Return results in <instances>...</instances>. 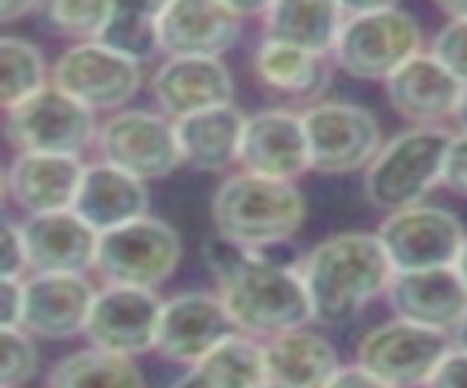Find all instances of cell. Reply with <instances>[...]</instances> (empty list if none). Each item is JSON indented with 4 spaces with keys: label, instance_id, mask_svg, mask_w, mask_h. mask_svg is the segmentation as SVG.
<instances>
[{
    "label": "cell",
    "instance_id": "cell-1",
    "mask_svg": "<svg viewBox=\"0 0 467 388\" xmlns=\"http://www.w3.org/2000/svg\"><path fill=\"white\" fill-rule=\"evenodd\" d=\"M301 278L321 324H345L377 295L389 292L394 269L377 234L348 231L306 254Z\"/></svg>",
    "mask_w": 467,
    "mask_h": 388
},
{
    "label": "cell",
    "instance_id": "cell-2",
    "mask_svg": "<svg viewBox=\"0 0 467 388\" xmlns=\"http://www.w3.org/2000/svg\"><path fill=\"white\" fill-rule=\"evenodd\" d=\"M266 251H257L219 283V298L234 327L269 342L292 330H304L306 322H313V304L301 271H292Z\"/></svg>",
    "mask_w": 467,
    "mask_h": 388
},
{
    "label": "cell",
    "instance_id": "cell-3",
    "mask_svg": "<svg viewBox=\"0 0 467 388\" xmlns=\"http://www.w3.org/2000/svg\"><path fill=\"white\" fill-rule=\"evenodd\" d=\"M211 217L216 234L245 249H275L304 225L306 205L292 181L237 172L213 196Z\"/></svg>",
    "mask_w": 467,
    "mask_h": 388
},
{
    "label": "cell",
    "instance_id": "cell-4",
    "mask_svg": "<svg viewBox=\"0 0 467 388\" xmlns=\"http://www.w3.org/2000/svg\"><path fill=\"white\" fill-rule=\"evenodd\" d=\"M336 65L357 79H389L420 53V26L394 4H348Z\"/></svg>",
    "mask_w": 467,
    "mask_h": 388
},
{
    "label": "cell",
    "instance_id": "cell-5",
    "mask_svg": "<svg viewBox=\"0 0 467 388\" xmlns=\"http://www.w3.org/2000/svg\"><path fill=\"white\" fill-rule=\"evenodd\" d=\"M450 143L441 126H415L391 138L365 169L368 202L391 213L415 208L441 181Z\"/></svg>",
    "mask_w": 467,
    "mask_h": 388
},
{
    "label": "cell",
    "instance_id": "cell-6",
    "mask_svg": "<svg viewBox=\"0 0 467 388\" xmlns=\"http://www.w3.org/2000/svg\"><path fill=\"white\" fill-rule=\"evenodd\" d=\"M182 260V240L164 220L143 217L114 231L99 234L97 275L106 286L155 290L164 283Z\"/></svg>",
    "mask_w": 467,
    "mask_h": 388
},
{
    "label": "cell",
    "instance_id": "cell-7",
    "mask_svg": "<svg viewBox=\"0 0 467 388\" xmlns=\"http://www.w3.org/2000/svg\"><path fill=\"white\" fill-rule=\"evenodd\" d=\"M97 120L94 111L79 99L47 85L36 97L6 111V138L15 149L38 155H73L94 140Z\"/></svg>",
    "mask_w": 467,
    "mask_h": 388
},
{
    "label": "cell",
    "instance_id": "cell-8",
    "mask_svg": "<svg viewBox=\"0 0 467 388\" xmlns=\"http://www.w3.org/2000/svg\"><path fill=\"white\" fill-rule=\"evenodd\" d=\"M450 351L452 342L441 330L394 319L389 324H379L359 342L357 365L391 388H415L430 383Z\"/></svg>",
    "mask_w": 467,
    "mask_h": 388
},
{
    "label": "cell",
    "instance_id": "cell-9",
    "mask_svg": "<svg viewBox=\"0 0 467 388\" xmlns=\"http://www.w3.org/2000/svg\"><path fill=\"white\" fill-rule=\"evenodd\" d=\"M310 167L325 176H342L368 167L383 149L374 114L354 103H321L304 114Z\"/></svg>",
    "mask_w": 467,
    "mask_h": 388
},
{
    "label": "cell",
    "instance_id": "cell-10",
    "mask_svg": "<svg viewBox=\"0 0 467 388\" xmlns=\"http://www.w3.org/2000/svg\"><path fill=\"white\" fill-rule=\"evenodd\" d=\"M464 237L467 234L462 222L450 210L427 205L389 213V220L377 231V240L389 254L394 275L456 266Z\"/></svg>",
    "mask_w": 467,
    "mask_h": 388
},
{
    "label": "cell",
    "instance_id": "cell-11",
    "mask_svg": "<svg viewBox=\"0 0 467 388\" xmlns=\"http://www.w3.org/2000/svg\"><path fill=\"white\" fill-rule=\"evenodd\" d=\"M102 161L140 181L164 179L184 164L175 123L152 111H120L99 128Z\"/></svg>",
    "mask_w": 467,
    "mask_h": 388
},
{
    "label": "cell",
    "instance_id": "cell-12",
    "mask_svg": "<svg viewBox=\"0 0 467 388\" xmlns=\"http://www.w3.org/2000/svg\"><path fill=\"white\" fill-rule=\"evenodd\" d=\"M53 85L91 111L120 108L140 88V65L99 41H82L58 56Z\"/></svg>",
    "mask_w": 467,
    "mask_h": 388
},
{
    "label": "cell",
    "instance_id": "cell-13",
    "mask_svg": "<svg viewBox=\"0 0 467 388\" xmlns=\"http://www.w3.org/2000/svg\"><path fill=\"white\" fill-rule=\"evenodd\" d=\"M161 312H164V304L155 298L152 290L106 286L94 298L85 336L94 344V351L131 359L158 344Z\"/></svg>",
    "mask_w": 467,
    "mask_h": 388
},
{
    "label": "cell",
    "instance_id": "cell-14",
    "mask_svg": "<svg viewBox=\"0 0 467 388\" xmlns=\"http://www.w3.org/2000/svg\"><path fill=\"white\" fill-rule=\"evenodd\" d=\"M243 33L237 4L172 0L158 9V41L170 59H219Z\"/></svg>",
    "mask_w": 467,
    "mask_h": 388
},
{
    "label": "cell",
    "instance_id": "cell-15",
    "mask_svg": "<svg viewBox=\"0 0 467 388\" xmlns=\"http://www.w3.org/2000/svg\"><path fill=\"white\" fill-rule=\"evenodd\" d=\"M231 333H237V327L223 298L213 292H182L164 304L155 351L170 362L196 365Z\"/></svg>",
    "mask_w": 467,
    "mask_h": 388
},
{
    "label": "cell",
    "instance_id": "cell-16",
    "mask_svg": "<svg viewBox=\"0 0 467 388\" xmlns=\"http://www.w3.org/2000/svg\"><path fill=\"white\" fill-rule=\"evenodd\" d=\"M237 161L243 164V172L277 181H296L301 172L313 169L304 114L284 108L252 114L243 128Z\"/></svg>",
    "mask_w": 467,
    "mask_h": 388
},
{
    "label": "cell",
    "instance_id": "cell-17",
    "mask_svg": "<svg viewBox=\"0 0 467 388\" xmlns=\"http://www.w3.org/2000/svg\"><path fill=\"white\" fill-rule=\"evenodd\" d=\"M386 295L398 319L441 333H452L467 319V286L456 266L400 271Z\"/></svg>",
    "mask_w": 467,
    "mask_h": 388
},
{
    "label": "cell",
    "instance_id": "cell-18",
    "mask_svg": "<svg viewBox=\"0 0 467 388\" xmlns=\"http://www.w3.org/2000/svg\"><path fill=\"white\" fill-rule=\"evenodd\" d=\"M24 228L29 269L36 275H82L94 269L99 234L77 210H56L29 217Z\"/></svg>",
    "mask_w": 467,
    "mask_h": 388
},
{
    "label": "cell",
    "instance_id": "cell-19",
    "mask_svg": "<svg viewBox=\"0 0 467 388\" xmlns=\"http://www.w3.org/2000/svg\"><path fill=\"white\" fill-rule=\"evenodd\" d=\"M94 298V286L82 275H36L33 281H26L21 330L44 339L85 333Z\"/></svg>",
    "mask_w": 467,
    "mask_h": 388
},
{
    "label": "cell",
    "instance_id": "cell-20",
    "mask_svg": "<svg viewBox=\"0 0 467 388\" xmlns=\"http://www.w3.org/2000/svg\"><path fill=\"white\" fill-rule=\"evenodd\" d=\"M152 94L179 123L193 114L231 106L234 79L219 59H167L152 77Z\"/></svg>",
    "mask_w": 467,
    "mask_h": 388
},
{
    "label": "cell",
    "instance_id": "cell-21",
    "mask_svg": "<svg viewBox=\"0 0 467 388\" xmlns=\"http://www.w3.org/2000/svg\"><path fill=\"white\" fill-rule=\"evenodd\" d=\"M85 167L73 155L21 152L6 172V190L29 217L73 210Z\"/></svg>",
    "mask_w": 467,
    "mask_h": 388
},
{
    "label": "cell",
    "instance_id": "cell-22",
    "mask_svg": "<svg viewBox=\"0 0 467 388\" xmlns=\"http://www.w3.org/2000/svg\"><path fill=\"white\" fill-rule=\"evenodd\" d=\"M391 108L406 120L432 126L435 120L456 117L464 97V85L435 59L432 53H418L398 74L386 79Z\"/></svg>",
    "mask_w": 467,
    "mask_h": 388
},
{
    "label": "cell",
    "instance_id": "cell-23",
    "mask_svg": "<svg viewBox=\"0 0 467 388\" xmlns=\"http://www.w3.org/2000/svg\"><path fill=\"white\" fill-rule=\"evenodd\" d=\"M146 208H150L146 181L129 176V172L117 169L106 161L85 167V179L77 193V202H73V210L97 234H106L120 225L143 220Z\"/></svg>",
    "mask_w": 467,
    "mask_h": 388
},
{
    "label": "cell",
    "instance_id": "cell-24",
    "mask_svg": "<svg viewBox=\"0 0 467 388\" xmlns=\"http://www.w3.org/2000/svg\"><path fill=\"white\" fill-rule=\"evenodd\" d=\"M266 388H327L339 373L336 348L313 330H292L263 344Z\"/></svg>",
    "mask_w": 467,
    "mask_h": 388
},
{
    "label": "cell",
    "instance_id": "cell-25",
    "mask_svg": "<svg viewBox=\"0 0 467 388\" xmlns=\"http://www.w3.org/2000/svg\"><path fill=\"white\" fill-rule=\"evenodd\" d=\"M245 120L248 117L237 106H219L179 120L175 135H179L184 164L202 172H216L234 164L240 155Z\"/></svg>",
    "mask_w": 467,
    "mask_h": 388
},
{
    "label": "cell",
    "instance_id": "cell-26",
    "mask_svg": "<svg viewBox=\"0 0 467 388\" xmlns=\"http://www.w3.org/2000/svg\"><path fill=\"white\" fill-rule=\"evenodd\" d=\"M263 15H266V41H281L313 56L333 50L345 24L342 4H310V0H277L266 6Z\"/></svg>",
    "mask_w": 467,
    "mask_h": 388
},
{
    "label": "cell",
    "instance_id": "cell-27",
    "mask_svg": "<svg viewBox=\"0 0 467 388\" xmlns=\"http://www.w3.org/2000/svg\"><path fill=\"white\" fill-rule=\"evenodd\" d=\"M190 371L204 383V388H266L263 344L240 333L223 339Z\"/></svg>",
    "mask_w": 467,
    "mask_h": 388
},
{
    "label": "cell",
    "instance_id": "cell-28",
    "mask_svg": "<svg viewBox=\"0 0 467 388\" xmlns=\"http://www.w3.org/2000/svg\"><path fill=\"white\" fill-rule=\"evenodd\" d=\"M50 388H146V380L129 356L79 351L53 368Z\"/></svg>",
    "mask_w": 467,
    "mask_h": 388
},
{
    "label": "cell",
    "instance_id": "cell-29",
    "mask_svg": "<svg viewBox=\"0 0 467 388\" xmlns=\"http://www.w3.org/2000/svg\"><path fill=\"white\" fill-rule=\"evenodd\" d=\"M254 70L266 85L286 94H310L316 91L321 77L318 56L266 38H263V45L254 56Z\"/></svg>",
    "mask_w": 467,
    "mask_h": 388
},
{
    "label": "cell",
    "instance_id": "cell-30",
    "mask_svg": "<svg viewBox=\"0 0 467 388\" xmlns=\"http://www.w3.org/2000/svg\"><path fill=\"white\" fill-rule=\"evenodd\" d=\"M158 9L161 6H117L111 9V18L106 30L99 33V45L111 47L114 53L126 56L131 62H146L155 50H161L158 41Z\"/></svg>",
    "mask_w": 467,
    "mask_h": 388
},
{
    "label": "cell",
    "instance_id": "cell-31",
    "mask_svg": "<svg viewBox=\"0 0 467 388\" xmlns=\"http://www.w3.org/2000/svg\"><path fill=\"white\" fill-rule=\"evenodd\" d=\"M0 67H4V108L21 106L24 99L47 88V67L33 41L6 36L0 41Z\"/></svg>",
    "mask_w": 467,
    "mask_h": 388
},
{
    "label": "cell",
    "instance_id": "cell-32",
    "mask_svg": "<svg viewBox=\"0 0 467 388\" xmlns=\"http://www.w3.org/2000/svg\"><path fill=\"white\" fill-rule=\"evenodd\" d=\"M41 9L53 30L97 41L99 33L106 30L114 4H102V0H58V4H47Z\"/></svg>",
    "mask_w": 467,
    "mask_h": 388
},
{
    "label": "cell",
    "instance_id": "cell-33",
    "mask_svg": "<svg viewBox=\"0 0 467 388\" xmlns=\"http://www.w3.org/2000/svg\"><path fill=\"white\" fill-rule=\"evenodd\" d=\"M0 348H4V371H0V385L18 388L24 385L38 368V351L26 330H4L0 336Z\"/></svg>",
    "mask_w": 467,
    "mask_h": 388
},
{
    "label": "cell",
    "instance_id": "cell-34",
    "mask_svg": "<svg viewBox=\"0 0 467 388\" xmlns=\"http://www.w3.org/2000/svg\"><path fill=\"white\" fill-rule=\"evenodd\" d=\"M432 56L467 88V21H447L432 41Z\"/></svg>",
    "mask_w": 467,
    "mask_h": 388
},
{
    "label": "cell",
    "instance_id": "cell-35",
    "mask_svg": "<svg viewBox=\"0 0 467 388\" xmlns=\"http://www.w3.org/2000/svg\"><path fill=\"white\" fill-rule=\"evenodd\" d=\"M26 269H29V251H26L24 228L6 222L4 237H0V271H4V278L24 281Z\"/></svg>",
    "mask_w": 467,
    "mask_h": 388
},
{
    "label": "cell",
    "instance_id": "cell-36",
    "mask_svg": "<svg viewBox=\"0 0 467 388\" xmlns=\"http://www.w3.org/2000/svg\"><path fill=\"white\" fill-rule=\"evenodd\" d=\"M441 184L450 187L456 196L467 199V132L452 135V143L447 149V161H444Z\"/></svg>",
    "mask_w": 467,
    "mask_h": 388
},
{
    "label": "cell",
    "instance_id": "cell-37",
    "mask_svg": "<svg viewBox=\"0 0 467 388\" xmlns=\"http://www.w3.org/2000/svg\"><path fill=\"white\" fill-rule=\"evenodd\" d=\"M423 388H467V351L452 348Z\"/></svg>",
    "mask_w": 467,
    "mask_h": 388
},
{
    "label": "cell",
    "instance_id": "cell-38",
    "mask_svg": "<svg viewBox=\"0 0 467 388\" xmlns=\"http://www.w3.org/2000/svg\"><path fill=\"white\" fill-rule=\"evenodd\" d=\"M24 292L26 281H12L4 278V304H0V319H4V330H21L24 327Z\"/></svg>",
    "mask_w": 467,
    "mask_h": 388
},
{
    "label": "cell",
    "instance_id": "cell-39",
    "mask_svg": "<svg viewBox=\"0 0 467 388\" xmlns=\"http://www.w3.org/2000/svg\"><path fill=\"white\" fill-rule=\"evenodd\" d=\"M327 388H391V385L377 380L374 373H368L362 365H350V368H339V373L330 380Z\"/></svg>",
    "mask_w": 467,
    "mask_h": 388
},
{
    "label": "cell",
    "instance_id": "cell-40",
    "mask_svg": "<svg viewBox=\"0 0 467 388\" xmlns=\"http://www.w3.org/2000/svg\"><path fill=\"white\" fill-rule=\"evenodd\" d=\"M441 12L447 21H467V0H444Z\"/></svg>",
    "mask_w": 467,
    "mask_h": 388
},
{
    "label": "cell",
    "instance_id": "cell-41",
    "mask_svg": "<svg viewBox=\"0 0 467 388\" xmlns=\"http://www.w3.org/2000/svg\"><path fill=\"white\" fill-rule=\"evenodd\" d=\"M33 9H41L36 4H9V0H4V6H0V15H4V21H12V18H18V15H26V12H33Z\"/></svg>",
    "mask_w": 467,
    "mask_h": 388
},
{
    "label": "cell",
    "instance_id": "cell-42",
    "mask_svg": "<svg viewBox=\"0 0 467 388\" xmlns=\"http://www.w3.org/2000/svg\"><path fill=\"white\" fill-rule=\"evenodd\" d=\"M452 344H456L459 351H467V319L452 330Z\"/></svg>",
    "mask_w": 467,
    "mask_h": 388
},
{
    "label": "cell",
    "instance_id": "cell-43",
    "mask_svg": "<svg viewBox=\"0 0 467 388\" xmlns=\"http://www.w3.org/2000/svg\"><path fill=\"white\" fill-rule=\"evenodd\" d=\"M170 388H204V383L196 377V373L193 371H190V373H184V377L179 380V383H172Z\"/></svg>",
    "mask_w": 467,
    "mask_h": 388
},
{
    "label": "cell",
    "instance_id": "cell-44",
    "mask_svg": "<svg viewBox=\"0 0 467 388\" xmlns=\"http://www.w3.org/2000/svg\"><path fill=\"white\" fill-rule=\"evenodd\" d=\"M456 271H459L462 281H464V286H467V237H464V246H462V251H459V257H456Z\"/></svg>",
    "mask_w": 467,
    "mask_h": 388
},
{
    "label": "cell",
    "instance_id": "cell-45",
    "mask_svg": "<svg viewBox=\"0 0 467 388\" xmlns=\"http://www.w3.org/2000/svg\"><path fill=\"white\" fill-rule=\"evenodd\" d=\"M456 120H459V126H462V132H467V88H464V97H462V103H459Z\"/></svg>",
    "mask_w": 467,
    "mask_h": 388
}]
</instances>
